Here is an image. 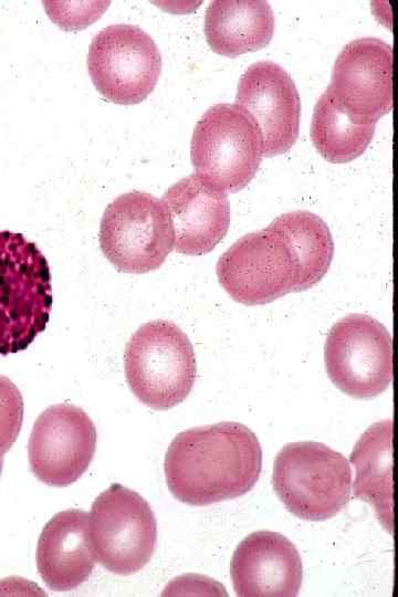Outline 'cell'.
<instances>
[{
    "instance_id": "cell-1",
    "label": "cell",
    "mask_w": 398,
    "mask_h": 597,
    "mask_svg": "<svg viewBox=\"0 0 398 597\" xmlns=\"http://www.w3.org/2000/svg\"><path fill=\"white\" fill-rule=\"evenodd\" d=\"M166 482L180 502L203 506L248 493L262 470L255 433L240 422H218L178 433L164 462Z\"/></svg>"
},
{
    "instance_id": "cell-2",
    "label": "cell",
    "mask_w": 398,
    "mask_h": 597,
    "mask_svg": "<svg viewBox=\"0 0 398 597\" xmlns=\"http://www.w3.org/2000/svg\"><path fill=\"white\" fill-rule=\"evenodd\" d=\"M52 302L41 250L21 233L0 231V355L29 347L45 329Z\"/></svg>"
},
{
    "instance_id": "cell-3",
    "label": "cell",
    "mask_w": 398,
    "mask_h": 597,
    "mask_svg": "<svg viewBox=\"0 0 398 597\" xmlns=\"http://www.w3.org/2000/svg\"><path fill=\"white\" fill-rule=\"evenodd\" d=\"M124 365L132 392L155 410L182 402L197 375L192 344L178 325L166 320L148 322L130 336Z\"/></svg>"
},
{
    "instance_id": "cell-4",
    "label": "cell",
    "mask_w": 398,
    "mask_h": 597,
    "mask_svg": "<svg viewBox=\"0 0 398 597\" xmlns=\"http://www.w3.org/2000/svg\"><path fill=\"white\" fill-rule=\"evenodd\" d=\"M196 176L223 192H237L255 176L264 156L261 129L235 104H216L197 122L190 145Z\"/></svg>"
},
{
    "instance_id": "cell-5",
    "label": "cell",
    "mask_w": 398,
    "mask_h": 597,
    "mask_svg": "<svg viewBox=\"0 0 398 597\" xmlns=\"http://www.w3.org/2000/svg\"><path fill=\"white\" fill-rule=\"evenodd\" d=\"M273 488L295 516L325 521L349 502L352 469L341 452L324 443L291 442L275 458Z\"/></svg>"
},
{
    "instance_id": "cell-6",
    "label": "cell",
    "mask_w": 398,
    "mask_h": 597,
    "mask_svg": "<svg viewBox=\"0 0 398 597\" xmlns=\"http://www.w3.org/2000/svg\"><path fill=\"white\" fill-rule=\"evenodd\" d=\"M98 240L105 258L119 271L143 274L163 265L174 249V230L161 200L129 191L106 207Z\"/></svg>"
},
{
    "instance_id": "cell-7",
    "label": "cell",
    "mask_w": 398,
    "mask_h": 597,
    "mask_svg": "<svg viewBox=\"0 0 398 597\" xmlns=\"http://www.w3.org/2000/svg\"><path fill=\"white\" fill-rule=\"evenodd\" d=\"M88 532L95 559L117 575L137 573L156 549L157 522L150 505L137 492L118 483L93 502Z\"/></svg>"
},
{
    "instance_id": "cell-8",
    "label": "cell",
    "mask_w": 398,
    "mask_h": 597,
    "mask_svg": "<svg viewBox=\"0 0 398 597\" xmlns=\"http://www.w3.org/2000/svg\"><path fill=\"white\" fill-rule=\"evenodd\" d=\"M217 276L230 297L243 305L271 303L298 284V261L284 237L268 226L238 239L218 260Z\"/></svg>"
},
{
    "instance_id": "cell-9",
    "label": "cell",
    "mask_w": 398,
    "mask_h": 597,
    "mask_svg": "<svg viewBox=\"0 0 398 597\" xmlns=\"http://www.w3.org/2000/svg\"><path fill=\"white\" fill-rule=\"evenodd\" d=\"M324 360L331 381L344 394L368 399L392 380V346L387 328L373 316L349 314L331 328Z\"/></svg>"
},
{
    "instance_id": "cell-10",
    "label": "cell",
    "mask_w": 398,
    "mask_h": 597,
    "mask_svg": "<svg viewBox=\"0 0 398 597\" xmlns=\"http://www.w3.org/2000/svg\"><path fill=\"white\" fill-rule=\"evenodd\" d=\"M87 71L108 101L134 105L154 91L161 73V55L153 38L132 24H112L92 40Z\"/></svg>"
},
{
    "instance_id": "cell-11",
    "label": "cell",
    "mask_w": 398,
    "mask_h": 597,
    "mask_svg": "<svg viewBox=\"0 0 398 597\" xmlns=\"http://www.w3.org/2000/svg\"><path fill=\"white\" fill-rule=\"evenodd\" d=\"M96 440L94 422L83 409L67 404L50 406L30 434V469L44 484L67 486L88 469Z\"/></svg>"
},
{
    "instance_id": "cell-12",
    "label": "cell",
    "mask_w": 398,
    "mask_h": 597,
    "mask_svg": "<svg viewBox=\"0 0 398 597\" xmlns=\"http://www.w3.org/2000/svg\"><path fill=\"white\" fill-rule=\"evenodd\" d=\"M360 123H377L392 108V49L377 38H359L337 55L327 87Z\"/></svg>"
},
{
    "instance_id": "cell-13",
    "label": "cell",
    "mask_w": 398,
    "mask_h": 597,
    "mask_svg": "<svg viewBox=\"0 0 398 597\" xmlns=\"http://www.w3.org/2000/svg\"><path fill=\"white\" fill-rule=\"evenodd\" d=\"M235 105L258 124L264 156L286 153L295 144L301 117V100L291 75L272 61L251 64L241 75Z\"/></svg>"
},
{
    "instance_id": "cell-14",
    "label": "cell",
    "mask_w": 398,
    "mask_h": 597,
    "mask_svg": "<svg viewBox=\"0 0 398 597\" xmlns=\"http://www.w3.org/2000/svg\"><path fill=\"white\" fill-rule=\"evenodd\" d=\"M230 576L238 596L292 597L302 585V559L295 545L284 535L258 531L237 546Z\"/></svg>"
},
{
    "instance_id": "cell-15",
    "label": "cell",
    "mask_w": 398,
    "mask_h": 597,
    "mask_svg": "<svg viewBox=\"0 0 398 597\" xmlns=\"http://www.w3.org/2000/svg\"><path fill=\"white\" fill-rule=\"evenodd\" d=\"M174 230V249L186 255L211 252L230 226L227 193L205 184L195 174L170 186L163 198Z\"/></svg>"
},
{
    "instance_id": "cell-16",
    "label": "cell",
    "mask_w": 398,
    "mask_h": 597,
    "mask_svg": "<svg viewBox=\"0 0 398 597\" xmlns=\"http://www.w3.org/2000/svg\"><path fill=\"white\" fill-rule=\"evenodd\" d=\"M95 561L85 511H61L44 525L36 546V567L50 589L76 588L91 576Z\"/></svg>"
},
{
    "instance_id": "cell-17",
    "label": "cell",
    "mask_w": 398,
    "mask_h": 597,
    "mask_svg": "<svg viewBox=\"0 0 398 597\" xmlns=\"http://www.w3.org/2000/svg\"><path fill=\"white\" fill-rule=\"evenodd\" d=\"M274 27L272 8L263 0H217L209 3L205 14L209 46L228 57L263 49L272 40Z\"/></svg>"
},
{
    "instance_id": "cell-18",
    "label": "cell",
    "mask_w": 398,
    "mask_h": 597,
    "mask_svg": "<svg viewBox=\"0 0 398 597\" xmlns=\"http://www.w3.org/2000/svg\"><path fill=\"white\" fill-rule=\"evenodd\" d=\"M392 420L364 431L349 461L355 467L354 496L369 503L383 527L392 534Z\"/></svg>"
},
{
    "instance_id": "cell-19",
    "label": "cell",
    "mask_w": 398,
    "mask_h": 597,
    "mask_svg": "<svg viewBox=\"0 0 398 597\" xmlns=\"http://www.w3.org/2000/svg\"><path fill=\"white\" fill-rule=\"evenodd\" d=\"M269 226L284 237L297 258L296 292L317 284L328 272L334 254L333 237L325 221L307 210H295L276 217Z\"/></svg>"
},
{
    "instance_id": "cell-20",
    "label": "cell",
    "mask_w": 398,
    "mask_h": 597,
    "mask_svg": "<svg viewBox=\"0 0 398 597\" xmlns=\"http://www.w3.org/2000/svg\"><path fill=\"white\" fill-rule=\"evenodd\" d=\"M375 127V123L354 119L326 88L314 106L311 139L324 159L345 164L363 155L373 140Z\"/></svg>"
},
{
    "instance_id": "cell-21",
    "label": "cell",
    "mask_w": 398,
    "mask_h": 597,
    "mask_svg": "<svg viewBox=\"0 0 398 597\" xmlns=\"http://www.w3.org/2000/svg\"><path fill=\"white\" fill-rule=\"evenodd\" d=\"M22 420V395L9 378L0 375V457L15 442Z\"/></svg>"
},
{
    "instance_id": "cell-22",
    "label": "cell",
    "mask_w": 398,
    "mask_h": 597,
    "mask_svg": "<svg viewBox=\"0 0 398 597\" xmlns=\"http://www.w3.org/2000/svg\"><path fill=\"white\" fill-rule=\"evenodd\" d=\"M2 465H3V457H0V474H1V471H2Z\"/></svg>"
}]
</instances>
